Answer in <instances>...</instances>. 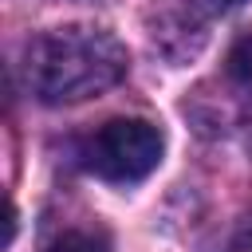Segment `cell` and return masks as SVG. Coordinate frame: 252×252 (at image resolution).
I'll return each instance as SVG.
<instances>
[{
    "mask_svg": "<svg viewBox=\"0 0 252 252\" xmlns=\"http://www.w3.org/2000/svg\"><path fill=\"white\" fill-rule=\"evenodd\" d=\"M224 252H252V217H244V224L232 232V240H228Z\"/></svg>",
    "mask_w": 252,
    "mask_h": 252,
    "instance_id": "cell-5",
    "label": "cell"
},
{
    "mask_svg": "<svg viewBox=\"0 0 252 252\" xmlns=\"http://www.w3.org/2000/svg\"><path fill=\"white\" fill-rule=\"evenodd\" d=\"M161 150H165V138L154 122L110 118L83 142L79 158L94 177H102L110 185H134V181H142L158 169Z\"/></svg>",
    "mask_w": 252,
    "mask_h": 252,
    "instance_id": "cell-2",
    "label": "cell"
},
{
    "mask_svg": "<svg viewBox=\"0 0 252 252\" xmlns=\"http://www.w3.org/2000/svg\"><path fill=\"white\" fill-rule=\"evenodd\" d=\"M47 252H110L94 232H63L59 240L47 244Z\"/></svg>",
    "mask_w": 252,
    "mask_h": 252,
    "instance_id": "cell-4",
    "label": "cell"
},
{
    "mask_svg": "<svg viewBox=\"0 0 252 252\" xmlns=\"http://www.w3.org/2000/svg\"><path fill=\"white\" fill-rule=\"evenodd\" d=\"M228 75L252 94V32L232 43V51H228Z\"/></svg>",
    "mask_w": 252,
    "mask_h": 252,
    "instance_id": "cell-3",
    "label": "cell"
},
{
    "mask_svg": "<svg viewBox=\"0 0 252 252\" xmlns=\"http://www.w3.org/2000/svg\"><path fill=\"white\" fill-rule=\"evenodd\" d=\"M130 71V55L118 35L91 24H67L35 35L24 47V87L47 106L87 102L118 87Z\"/></svg>",
    "mask_w": 252,
    "mask_h": 252,
    "instance_id": "cell-1",
    "label": "cell"
},
{
    "mask_svg": "<svg viewBox=\"0 0 252 252\" xmlns=\"http://www.w3.org/2000/svg\"><path fill=\"white\" fill-rule=\"evenodd\" d=\"M220 4H240V0H220Z\"/></svg>",
    "mask_w": 252,
    "mask_h": 252,
    "instance_id": "cell-6",
    "label": "cell"
}]
</instances>
